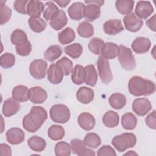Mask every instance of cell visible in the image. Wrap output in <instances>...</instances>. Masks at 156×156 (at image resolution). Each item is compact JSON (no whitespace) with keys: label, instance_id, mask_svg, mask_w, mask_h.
<instances>
[{"label":"cell","instance_id":"20","mask_svg":"<svg viewBox=\"0 0 156 156\" xmlns=\"http://www.w3.org/2000/svg\"><path fill=\"white\" fill-rule=\"evenodd\" d=\"M85 4L82 2H76L72 4L68 9V13L71 19L79 21L83 17Z\"/></svg>","mask_w":156,"mask_h":156},{"label":"cell","instance_id":"26","mask_svg":"<svg viewBox=\"0 0 156 156\" xmlns=\"http://www.w3.org/2000/svg\"><path fill=\"white\" fill-rule=\"evenodd\" d=\"M71 80L76 85H81L85 82V71L80 65H76L71 71Z\"/></svg>","mask_w":156,"mask_h":156},{"label":"cell","instance_id":"18","mask_svg":"<svg viewBox=\"0 0 156 156\" xmlns=\"http://www.w3.org/2000/svg\"><path fill=\"white\" fill-rule=\"evenodd\" d=\"M77 122L82 129L86 131H89L94 128L96 119L91 114L88 112H83L79 115Z\"/></svg>","mask_w":156,"mask_h":156},{"label":"cell","instance_id":"16","mask_svg":"<svg viewBox=\"0 0 156 156\" xmlns=\"http://www.w3.org/2000/svg\"><path fill=\"white\" fill-rule=\"evenodd\" d=\"M151 46V42L147 38L144 37H136L132 42L131 46L132 50L136 54L147 52Z\"/></svg>","mask_w":156,"mask_h":156},{"label":"cell","instance_id":"43","mask_svg":"<svg viewBox=\"0 0 156 156\" xmlns=\"http://www.w3.org/2000/svg\"><path fill=\"white\" fill-rule=\"evenodd\" d=\"M70 146L73 152L79 156H80L81 154L86 148V144L84 141L78 138L72 139L70 142Z\"/></svg>","mask_w":156,"mask_h":156},{"label":"cell","instance_id":"6","mask_svg":"<svg viewBox=\"0 0 156 156\" xmlns=\"http://www.w3.org/2000/svg\"><path fill=\"white\" fill-rule=\"evenodd\" d=\"M97 66L99 77L104 84H108L113 79L109 62L102 56H99L97 60Z\"/></svg>","mask_w":156,"mask_h":156},{"label":"cell","instance_id":"3","mask_svg":"<svg viewBox=\"0 0 156 156\" xmlns=\"http://www.w3.org/2000/svg\"><path fill=\"white\" fill-rule=\"evenodd\" d=\"M136 143V137L133 133H123L115 136L112 140V144L119 152L125 151L128 148L135 146Z\"/></svg>","mask_w":156,"mask_h":156},{"label":"cell","instance_id":"46","mask_svg":"<svg viewBox=\"0 0 156 156\" xmlns=\"http://www.w3.org/2000/svg\"><path fill=\"white\" fill-rule=\"evenodd\" d=\"M12 16V10L1 1V24L3 25L9 21Z\"/></svg>","mask_w":156,"mask_h":156},{"label":"cell","instance_id":"17","mask_svg":"<svg viewBox=\"0 0 156 156\" xmlns=\"http://www.w3.org/2000/svg\"><path fill=\"white\" fill-rule=\"evenodd\" d=\"M20 104L13 98L6 99L2 105V114L5 117L13 116L20 110Z\"/></svg>","mask_w":156,"mask_h":156},{"label":"cell","instance_id":"37","mask_svg":"<svg viewBox=\"0 0 156 156\" xmlns=\"http://www.w3.org/2000/svg\"><path fill=\"white\" fill-rule=\"evenodd\" d=\"M77 30L78 34L83 38H90L92 37L94 34L93 26L87 21L80 23Z\"/></svg>","mask_w":156,"mask_h":156},{"label":"cell","instance_id":"47","mask_svg":"<svg viewBox=\"0 0 156 156\" xmlns=\"http://www.w3.org/2000/svg\"><path fill=\"white\" fill-rule=\"evenodd\" d=\"M15 50L16 53L21 56H27L30 54L32 51V44L29 41L26 43L15 46Z\"/></svg>","mask_w":156,"mask_h":156},{"label":"cell","instance_id":"9","mask_svg":"<svg viewBox=\"0 0 156 156\" xmlns=\"http://www.w3.org/2000/svg\"><path fill=\"white\" fill-rule=\"evenodd\" d=\"M123 22L126 29L132 32L138 31L143 24L142 20L139 18L135 13H130L123 18Z\"/></svg>","mask_w":156,"mask_h":156},{"label":"cell","instance_id":"36","mask_svg":"<svg viewBox=\"0 0 156 156\" xmlns=\"http://www.w3.org/2000/svg\"><path fill=\"white\" fill-rule=\"evenodd\" d=\"M10 41L13 45L20 46L28 41L26 34L22 30L16 29L11 34Z\"/></svg>","mask_w":156,"mask_h":156},{"label":"cell","instance_id":"29","mask_svg":"<svg viewBox=\"0 0 156 156\" xmlns=\"http://www.w3.org/2000/svg\"><path fill=\"white\" fill-rule=\"evenodd\" d=\"M110 106L116 110L122 108L126 104V96L119 93H115L112 94L108 99Z\"/></svg>","mask_w":156,"mask_h":156},{"label":"cell","instance_id":"10","mask_svg":"<svg viewBox=\"0 0 156 156\" xmlns=\"http://www.w3.org/2000/svg\"><path fill=\"white\" fill-rule=\"evenodd\" d=\"M154 12V7L150 1H140L137 2L135 13L141 20L147 19Z\"/></svg>","mask_w":156,"mask_h":156},{"label":"cell","instance_id":"24","mask_svg":"<svg viewBox=\"0 0 156 156\" xmlns=\"http://www.w3.org/2000/svg\"><path fill=\"white\" fill-rule=\"evenodd\" d=\"M60 10L58 7L54 4V2L49 1L44 5L43 16L46 21H50L57 16Z\"/></svg>","mask_w":156,"mask_h":156},{"label":"cell","instance_id":"15","mask_svg":"<svg viewBox=\"0 0 156 156\" xmlns=\"http://www.w3.org/2000/svg\"><path fill=\"white\" fill-rule=\"evenodd\" d=\"M29 98L34 104H42L46 100L48 94L46 91L41 87L35 86L29 89Z\"/></svg>","mask_w":156,"mask_h":156},{"label":"cell","instance_id":"54","mask_svg":"<svg viewBox=\"0 0 156 156\" xmlns=\"http://www.w3.org/2000/svg\"><path fill=\"white\" fill-rule=\"evenodd\" d=\"M54 2H55L57 4H58V5L60 7H65L70 2V1L69 0H68V1H62V0H60V1H54Z\"/></svg>","mask_w":156,"mask_h":156},{"label":"cell","instance_id":"13","mask_svg":"<svg viewBox=\"0 0 156 156\" xmlns=\"http://www.w3.org/2000/svg\"><path fill=\"white\" fill-rule=\"evenodd\" d=\"M85 3L87 5L85 7L83 10V17L87 21L90 22L97 20L101 15L100 7L90 1H85Z\"/></svg>","mask_w":156,"mask_h":156},{"label":"cell","instance_id":"41","mask_svg":"<svg viewBox=\"0 0 156 156\" xmlns=\"http://www.w3.org/2000/svg\"><path fill=\"white\" fill-rule=\"evenodd\" d=\"M84 142L88 147L92 149H96L101 144L100 136L95 133H88L84 138Z\"/></svg>","mask_w":156,"mask_h":156},{"label":"cell","instance_id":"48","mask_svg":"<svg viewBox=\"0 0 156 156\" xmlns=\"http://www.w3.org/2000/svg\"><path fill=\"white\" fill-rule=\"evenodd\" d=\"M29 1L27 0H16L13 3V8L15 10L21 14H27V4Z\"/></svg>","mask_w":156,"mask_h":156},{"label":"cell","instance_id":"14","mask_svg":"<svg viewBox=\"0 0 156 156\" xmlns=\"http://www.w3.org/2000/svg\"><path fill=\"white\" fill-rule=\"evenodd\" d=\"M104 32L109 35H116L124 30L122 22L119 19L109 20L103 25Z\"/></svg>","mask_w":156,"mask_h":156},{"label":"cell","instance_id":"44","mask_svg":"<svg viewBox=\"0 0 156 156\" xmlns=\"http://www.w3.org/2000/svg\"><path fill=\"white\" fill-rule=\"evenodd\" d=\"M104 44V41L100 38H93L89 42L88 49L93 54L99 55L101 53L102 46Z\"/></svg>","mask_w":156,"mask_h":156},{"label":"cell","instance_id":"21","mask_svg":"<svg viewBox=\"0 0 156 156\" xmlns=\"http://www.w3.org/2000/svg\"><path fill=\"white\" fill-rule=\"evenodd\" d=\"M94 93L93 90L85 86L81 87L76 93V98L77 101L82 104H89L94 98Z\"/></svg>","mask_w":156,"mask_h":156},{"label":"cell","instance_id":"34","mask_svg":"<svg viewBox=\"0 0 156 156\" xmlns=\"http://www.w3.org/2000/svg\"><path fill=\"white\" fill-rule=\"evenodd\" d=\"M28 24L30 29L36 33L41 32L45 30L47 23L40 17H30L28 19Z\"/></svg>","mask_w":156,"mask_h":156},{"label":"cell","instance_id":"12","mask_svg":"<svg viewBox=\"0 0 156 156\" xmlns=\"http://www.w3.org/2000/svg\"><path fill=\"white\" fill-rule=\"evenodd\" d=\"M6 139L8 143L13 145L21 144L24 140L25 133L20 128L12 127L6 132Z\"/></svg>","mask_w":156,"mask_h":156},{"label":"cell","instance_id":"40","mask_svg":"<svg viewBox=\"0 0 156 156\" xmlns=\"http://www.w3.org/2000/svg\"><path fill=\"white\" fill-rule=\"evenodd\" d=\"M71 152L70 144L65 141L58 142L54 147V152L57 156H69L71 155Z\"/></svg>","mask_w":156,"mask_h":156},{"label":"cell","instance_id":"5","mask_svg":"<svg viewBox=\"0 0 156 156\" xmlns=\"http://www.w3.org/2000/svg\"><path fill=\"white\" fill-rule=\"evenodd\" d=\"M51 119L57 123L64 124L68 121L71 113L68 107L62 104H55L52 106L49 111Z\"/></svg>","mask_w":156,"mask_h":156},{"label":"cell","instance_id":"31","mask_svg":"<svg viewBox=\"0 0 156 156\" xmlns=\"http://www.w3.org/2000/svg\"><path fill=\"white\" fill-rule=\"evenodd\" d=\"M135 2L130 0H117L115 1V7L118 12L122 15H128L132 13Z\"/></svg>","mask_w":156,"mask_h":156},{"label":"cell","instance_id":"4","mask_svg":"<svg viewBox=\"0 0 156 156\" xmlns=\"http://www.w3.org/2000/svg\"><path fill=\"white\" fill-rule=\"evenodd\" d=\"M118 60L122 68L127 71H132L136 67V61L131 49L124 45L119 46Z\"/></svg>","mask_w":156,"mask_h":156},{"label":"cell","instance_id":"53","mask_svg":"<svg viewBox=\"0 0 156 156\" xmlns=\"http://www.w3.org/2000/svg\"><path fill=\"white\" fill-rule=\"evenodd\" d=\"M96 155L94 151L90 149L85 148L83 152L81 154L80 156H84V155H90V156H94Z\"/></svg>","mask_w":156,"mask_h":156},{"label":"cell","instance_id":"8","mask_svg":"<svg viewBox=\"0 0 156 156\" xmlns=\"http://www.w3.org/2000/svg\"><path fill=\"white\" fill-rule=\"evenodd\" d=\"M132 110L138 116H144L152 109V104L149 100L145 98L135 99L132 103Z\"/></svg>","mask_w":156,"mask_h":156},{"label":"cell","instance_id":"23","mask_svg":"<svg viewBox=\"0 0 156 156\" xmlns=\"http://www.w3.org/2000/svg\"><path fill=\"white\" fill-rule=\"evenodd\" d=\"M28 88L24 85H17L12 90V98L18 102H26L29 99Z\"/></svg>","mask_w":156,"mask_h":156},{"label":"cell","instance_id":"7","mask_svg":"<svg viewBox=\"0 0 156 156\" xmlns=\"http://www.w3.org/2000/svg\"><path fill=\"white\" fill-rule=\"evenodd\" d=\"M47 62L42 59L34 60L29 66L30 75L36 79H42L47 74Z\"/></svg>","mask_w":156,"mask_h":156},{"label":"cell","instance_id":"33","mask_svg":"<svg viewBox=\"0 0 156 156\" xmlns=\"http://www.w3.org/2000/svg\"><path fill=\"white\" fill-rule=\"evenodd\" d=\"M137 118L130 112L124 114L121 117V125L126 130H133L137 125Z\"/></svg>","mask_w":156,"mask_h":156},{"label":"cell","instance_id":"25","mask_svg":"<svg viewBox=\"0 0 156 156\" xmlns=\"http://www.w3.org/2000/svg\"><path fill=\"white\" fill-rule=\"evenodd\" d=\"M27 144L32 151L38 152L43 151L46 146V141L37 135H34L29 138L27 140Z\"/></svg>","mask_w":156,"mask_h":156},{"label":"cell","instance_id":"49","mask_svg":"<svg viewBox=\"0 0 156 156\" xmlns=\"http://www.w3.org/2000/svg\"><path fill=\"white\" fill-rule=\"evenodd\" d=\"M97 155L98 156H116V153L115 149L109 145H104L102 147H100L98 152Z\"/></svg>","mask_w":156,"mask_h":156},{"label":"cell","instance_id":"22","mask_svg":"<svg viewBox=\"0 0 156 156\" xmlns=\"http://www.w3.org/2000/svg\"><path fill=\"white\" fill-rule=\"evenodd\" d=\"M43 9L44 4L40 1L30 0L27 4V13L31 17H40Z\"/></svg>","mask_w":156,"mask_h":156},{"label":"cell","instance_id":"45","mask_svg":"<svg viewBox=\"0 0 156 156\" xmlns=\"http://www.w3.org/2000/svg\"><path fill=\"white\" fill-rule=\"evenodd\" d=\"M55 63L60 66L64 75L68 76L73 70V62L66 57H63L62 58L58 60Z\"/></svg>","mask_w":156,"mask_h":156},{"label":"cell","instance_id":"32","mask_svg":"<svg viewBox=\"0 0 156 156\" xmlns=\"http://www.w3.org/2000/svg\"><path fill=\"white\" fill-rule=\"evenodd\" d=\"M84 68L85 71V83L91 87L95 86L98 81V73L94 66L88 65Z\"/></svg>","mask_w":156,"mask_h":156},{"label":"cell","instance_id":"27","mask_svg":"<svg viewBox=\"0 0 156 156\" xmlns=\"http://www.w3.org/2000/svg\"><path fill=\"white\" fill-rule=\"evenodd\" d=\"M68 18L64 10H60L58 14L55 18L49 21V25L55 30L62 29L67 24Z\"/></svg>","mask_w":156,"mask_h":156},{"label":"cell","instance_id":"38","mask_svg":"<svg viewBox=\"0 0 156 156\" xmlns=\"http://www.w3.org/2000/svg\"><path fill=\"white\" fill-rule=\"evenodd\" d=\"M48 136L54 141L62 140L65 135V130L62 126L54 124L52 125L48 130Z\"/></svg>","mask_w":156,"mask_h":156},{"label":"cell","instance_id":"51","mask_svg":"<svg viewBox=\"0 0 156 156\" xmlns=\"http://www.w3.org/2000/svg\"><path fill=\"white\" fill-rule=\"evenodd\" d=\"M0 155H12L11 147L5 143H1L0 144Z\"/></svg>","mask_w":156,"mask_h":156},{"label":"cell","instance_id":"55","mask_svg":"<svg viewBox=\"0 0 156 156\" xmlns=\"http://www.w3.org/2000/svg\"><path fill=\"white\" fill-rule=\"evenodd\" d=\"M124 155H138V154L135 152L134 151H129L127 152L124 154Z\"/></svg>","mask_w":156,"mask_h":156},{"label":"cell","instance_id":"42","mask_svg":"<svg viewBox=\"0 0 156 156\" xmlns=\"http://www.w3.org/2000/svg\"><path fill=\"white\" fill-rule=\"evenodd\" d=\"M15 62V55L9 52H5L0 57V65L3 68L7 69L12 67Z\"/></svg>","mask_w":156,"mask_h":156},{"label":"cell","instance_id":"52","mask_svg":"<svg viewBox=\"0 0 156 156\" xmlns=\"http://www.w3.org/2000/svg\"><path fill=\"white\" fill-rule=\"evenodd\" d=\"M146 24L151 30L155 32V15H154L151 18L147 20Z\"/></svg>","mask_w":156,"mask_h":156},{"label":"cell","instance_id":"11","mask_svg":"<svg viewBox=\"0 0 156 156\" xmlns=\"http://www.w3.org/2000/svg\"><path fill=\"white\" fill-rule=\"evenodd\" d=\"M63 72L59 65L57 63H52L49 65L47 71L48 80L52 84L57 85L60 83L63 78Z\"/></svg>","mask_w":156,"mask_h":156},{"label":"cell","instance_id":"1","mask_svg":"<svg viewBox=\"0 0 156 156\" xmlns=\"http://www.w3.org/2000/svg\"><path fill=\"white\" fill-rule=\"evenodd\" d=\"M48 118L46 110L41 106L32 107L29 113L23 119V127L28 132L34 133L37 132Z\"/></svg>","mask_w":156,"mask_h":156},{"label":"cell","instance_id":"28","mask_svg":"<svg viewBox=\"0 0 156 156\" xmlns=\"http://www.w3.org/2000/svg\"><path fill=\"white\" fill-rule=\"evenodd\" d=\"M75 38V32L74 30L69 27H66L58 34V41L62 45L71 43L74 40Z\"/></svg>","mask_w":156,"mask_h":156},{"label":"cell","instance_id":"39","mask_svg":"<svg viewBox=\"0 0 156 156\" xmlns=\"http://www.w3.org/2000/svg\"><path fill=\"white\" fill-rule=\"evenodd\" d=\"M83 51V48L80 43H74L64 48V52L73 58H79Z\"/></svg>","mask_w":156,"mask_h":156},{"label":"cell","instance_id":"30","mask_svg":"<svg viewBox=\"0 0 156 156\" xmlns=\"http://www.w3.org/2000/svg\"><path fill=\"white\" fill-rule=\"evenodd\" d=\"M119 117L118 114L112 110L107 112L102 117L103 124L108 128H113L118 125Z\"/></svg>","mask_w":156,"mask_h":156},{"label":"cell","instance_id":"2","mask_svg":"<svg viewBox=\"0 0 156 156\" xmlns=\"http://www.w3.org/2000/svg\"><path fill=\"white\" fill-rule=\"evenodd\" d=\"M129 93L135 96H149L155 91V83L139 76L132 77L128 83Z\"/></svg>","mask_w":156,"mask_h":156},{"label":"cell","instance_id":"19","mask_svg":"<svg viewBox=\"0 0 156 156\" xmlns=\"http://www.w3.org/2000/svg\"><path fill=\"white\" fill-rule=\"evenodd\" d=\"M119 51V46L116 43L112 42L104 43L101 50V56L107 60L113 59L118 56Z\"/></svg>","mask_w":156,"mask_h":156},{"label":"cell","instance_id":"50","mask_svg":"<svg viewBox=\"0 0 156 156\" xmlns=\"http://www.w3.org/2000/svg\"><path fill=\"white\" fill-rule=\"evenodd\" d=\"M156 111L154 110L150 113L145 118V122L146 125L151 129L155 130L156 129Z\"/></svg>","mask_w":156,"mask_h":156},{"label":"cell","instance_id":"35","mask_svg":"<svg viewBox=\"0 0 156 156\" xmlns=\"http://www.w3.org/2000/svg\"><path fill=\"white\" fill-rule=\"evenodd\" d=\"M62 52V49L60 46L51 45L44 52V57L49 62H53L61 56Z\"/></svg>","mask_w":156,"mask_h":156}]
</instances>
